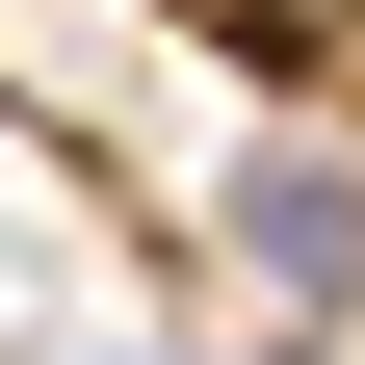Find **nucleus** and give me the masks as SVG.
<instances>
[{"instance_id":"nucleus-1","label":"nucleus","mask_w":365,"mask_h":365,"mask_svg":"<svg viewBox=\"0 0 365 365\" xmlns=\"http://www.w3.org/2000/svg\"><path fill=\"white\" fill-rule=\"evenodd\" d=\"M235 261L287 313H365V157L339 130H235Z\"/></svg>"}]
</instances>
